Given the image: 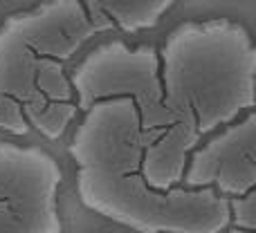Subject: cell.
I'll return each instance as SVG.
<instances>
[{"instance_id": "3957f363", "label": "cell", "mask_w": 256, "mask_h": 233, "mask_svg": "<svg viewBox=\"0 0 256 233\" xmlns=\"http://www.w3.org/2000/svg\"><path fill=\"white\" fill-rule=\"evenodd\" d=\"M164 103L200 141L254 110L256 47L232 18L184 20L158 47Z\"/></svg>"}, {"instance_id": "5b68a950", "label": "cell", "mask_w": 256, "mask_h": 233, "mask_svg": "<svg viewBox=\"0 0 256 233\" xmlns=\"http://www.w3.org/2000/svg\"><path fill=\"white\" fill-rule=\"evenodd\" d=\"M63 171L40 146L0 141V233H61Z\"/></svg>"}, {"instance_id": "8992f818", "label": "cell", "mask_w": 256, "mask_h": 233, "mask_svg": "<svg viewBox=\"0 0 256 233\" xmlns=\"http://www.w3.org/2000/svg\"><path fill=\"white\" fill-rule=\"evenodd\" d=\"M184 189H209L225 200L256 191V112L204 137L186 159Z\"/></svg>"}, {"instance_id": "7a4b0ae2", "label": "cell", "mask_w": 256, "mask_h": 233, "mask_svg": "<svg viewBox=\"0 0 256 233\" xmlns=\"http://www.w3.org/2000/svg\"><path fill=\"white\" fill-rule=\"evenodd\" d=\"M94 36L99 29L79 0L9 13L0 22V130L63 139L79 119L68 63Z\"/></svg>"}, {"instance_id": "ba28073f", "label": "cell", "mask_w": 256, "mask_h": 233, "mask_svg": "<svg viewBox=\"0 0 256 233\" xmlns=\"http://www.w3.org/2000/svg\"><path fill=\"white\" fill-rule=\"evenodd\" d=\"M230 202V227L240 231H256V191Z\"/></svg>"}, {"instance_id": "277c9868", "label": "cell", "mask_w": 256, "mask_h": 233, "mask_svg": "<svg viewBox=\"0 0 256 233\" xmlns=\"http://www.w3.org/2000/svg\"><path fill=\"white\" fill-rule=\"evenodd\" d=\"M68 76L79 115L108 99L130 101L140 117L144 144L180 126L164 103L155 45H128L122 38L99 43L68 70Z\"/></svg>"}, {"instance_id": "9c48e42d", "label": "cell", "mask_w": 256, "mask_h": 233, "mask_svg": "<svg viewBox=\"0 0 256 233\" xmlns=\"http://www.w3.org/2000/svg\"><path fill=\"white\" fill-rule=\"evenodd\" d=\"M225 233H256V231H240V229H232V227H230Z\"/></svg>"}, {"instance_id": "52a82bcc", "label": "cell", "mask_w": 256, "mask_h": 233, "mask_svg": "<svg viewBox=\"0 0 256 233\" xmlns=\"http://www.w3.org/2000/svg\"><path fill=\"white\" fill-rule=\"evenodd\" d=\"M99 11L112 27V31L135 34L155 27L168 11L173 2H117V0H97Z\"/></svg>"}, {"instance_id": "6da1fadb", "label": "cell", "mask_w": 256, "mask_h": 233, "mask_svg": "<svg viewBox=\"0 0 256 233\" xmlns=\"http://www.w3.org/2000/svg\"><path fill=\"white\" fill-rule=\"evenodd\" d=\"M88 211L137 233H225L230 202L209 189L155 191L142 171L144 135L130 101L108 99L76 119L68 144Z\"/></svg>"}]
</instances>
